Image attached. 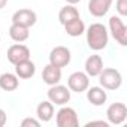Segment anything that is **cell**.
Returning a JSON list of instances; mask_svg holds the SVG:
<instances>
[{
    "instance_id": "cell-2",
    "label": "cell",
    "mask_w": 127,
    "mask_h": 127,
    "mask_svg": "<svg viewBox=\"0 0 127 127\" xmlns=\"http://www.w3.org/2000/svg\"><path fill=\"white\" fill-rule=\"evenodd\" d=\"M99 82L100 87H103L105 90H118L123 84V76L120 73V70L114 69V67H103V70L99 73Z\"/></svg>"
},
{
    "instance_id": "cell-11",
    "label": "cell",
    "mask_w": 127,
    "mask_h": 127,
    "mask_svg": "<svg viewBox=\"0 0 127 127\" xmlns=\"http://www.w3.org/2000/svg\"><path fill=\"white\" fill-rule=\"evenodd\" d=\"M112 2L114 0H90L88 2V12L96 18H102L109 12Z\"/></svg>"
},
{
    "instance_id": "cell-9",
    "label": "cell",
    "mask_w": 127,
    "mask_h": 127,
    "mask_svg": "<svg viewBox=\"0 0 127 127\" xmlns=\"http://www.w3.org/2000/svg\"><path fill=\"white\" fill-rule=\"evenodd\" d=\"M36 21H37V15L32 9L23 8V9H18L17 12H14V15H12V23L14 24H20V26L27 27V29L33 27L36 24Z\"/></svg>"
},
{
    "instance_id": "cell-10",
    "label": "cell",
    "mask_w": 127,
    "mask_h": 127,
    "mask_svg": "<svg viewBox=\"0 0 127 127\" xmlns=\"http://www.w3.org/2000/svg\"><path fill=\"white\" fill-rule=\"evenodd\" d=\"M30 58V49L29 46L23 45V43H14L9 46L8 49V60L15 66L17 63L20 61H24V60H29Z\"/></svg>"
},
{
    "instance_id": "cell-12",
    "label": "cell",
    "mask_w": 127,
    "mask_h": 127,
    "mask_svg": "<svg viewBox=\"0 0 127 127\" xmlns=\"http://www.w3.org/2000/svg\"><path fill=\"white\" fill-rule=\"evenodd\" d=\"M42 79L46 85H55L61 81V69L54 64H46L42 70Z\"/></svg>"
},
{
    "instance_id": "cell-17",
    "label": "cell",
    "mask_w": 127,
    "mask_h": 127,
    "mask_svg": "<svg viewBox=\"0 0 127 127\" xmlns=\"http://www.w3.org/2000/svg\"><path fill=\"white\" fill-rule=\"evenodd\" d=\"M20 85V79L15 73L5 72L0 75V88L3 91H15Z\"/></svg>"
},
{
    "instance_id": "cell-6",
    "label": "cell",
    "mask_w": 127,
    "mask_h": 127,
    "mask_svg": "<svg viewBox=\"0 0 127 127\" xmlns=\"http://www.w3.org/2000/svg\"><path fill=\"white\" fill-rule=\"evenodd\" d=\"M70 58H72V54H70V49L63 46V45H58L55 48L51 49L49 52V63L60 69L66 67L69 63H70Z\"/></svg>"
},
{
    "instance_id": "cell-13",
    "label": "cell",
    "mask_w": 127,
    "mask_h": 127,
    "mask_svg": "<svg viewBox=\"0 0 127 127\" xmlns=\"http://www.w3.org/2000/svg\"><path fill=\"white\" fill-rule=\"evenodd\" d=\"M84 67H85V73L88 76H99V73L103 70V60L100 55L93 54L85 60Z\"/></svg>"
},
{
    "instance_id": "cell-26",
    "label": "cell",
    "mask_w": 127,
    "mask_h": 127,
    "mask_svg": "<svg viewBox=\"0 0 127 127\" xmlns=\"http://www.w3.org/2000/svg\"><path fill=\"white\" fill-rule=\"evenodd\" d=\"M81 0H66V3L67 5H76V3H79Z\"/></svg>"
},
{
    "instance_id": "cell-27",
    "label": "cell",
    "mask_w": 127,
    "mask_h": 127,
    "mask_svg": "<svg viewBox=\"0 0 127 127\" xmlns=\"http://www.w3.org/2000/svg\"><path fill=\"white\" fill-rule=\"evenodd\" d=\"M0 40H2V36H0Z\"/></svg>"
},
{
    "instance_id": "cell-15",
    "label": "cell",
    "mask_w": 127,
    "mask_h": 127,
    "mask_svg": "<svg viewBox=\"0 0 127 127\" xmlns=\"http://www.w3.org/2000/svg\"><path fill=\"white\" fill-rule=\"evenodd\" d=\"M34 73H36V66L30 58L24 60V61H20L15 64V75L21 79H29Z\"/></svg>"
},
{
    "instance_id": "cell-4",
    "label": "cell",
    "mask_w": 127,
    "mask_h": 127,
    "mask_svg": "<svg viewBox=\"0 0 127 127\" xmlns=\"http://www.w3.org/2000/svg\"><path fill=\"white\" fill-rule=\"evenodd\" d=\"M108 26H109L111 36H112L121 46H127V27H126L123 18L112 15V17L109 18Z\"/></svg>"
},
{
    "instance_id": "cell-7",
    "label": "cell",
    "mask_w": 127,
    "mask_h": 127,
    "mask_svg": "<svg viewBox=\"0 0 127 127\" xmlns=\"http://www.w3.org/2000/svg\"><path fill=\"white\" fill-rule=\"evenodd\" d=\"M106 118L109 124H115V126L123 124L127 120V106L121 102H115L109 105V108L106 109Z\"/></svg>"
},
{
    "instance_id": "cell-16",
    "label": "cell",
    "mask_w": 127,
    "mask_h": 127,
    "mask_svg": "<svg viewBox=\"0 0 127 127\" xmlns=\"http://www.w3.org/2000/svg\"><path fill=\"white\" fill-rule=\"evenodd\" d=\"M36 115L40 123H48L54 117V105L49 100H43L36 108Z\"/></svg>"
},
{
    "instance_id": "cell-1",
    "label": "cell",
    "mask_w": 127,
    "mask_h": 127,
    "mask_svg": "<svg viewBox=\"0 0 127 127\" xmlns=\"http://www.w3.org/2000/svg\"><path fill=\"white\" fill-rule=\"evenodd\" d=\"M87 34V45L93 51H102L108 46L109 42V32L102 23H93L88 29H85Z\"/></svg>"
},
{
    "instance_id": "cell-25",
    "label": "cell",
    "mask_w": 127,
    "mask_h": 127,
    "mask_svg": "<svg viewBox=\"0 0 127 127\" xmlns=\"http://www.w3.org/2000/svg\"><path fill=\"white\" fill-rule=\"evenodd\" d=\"M6 5H8V0H0V11H2Z\"/></svg>"
},
{
    "instance_id": "cell-23",
    "label": "cell",
    "mask_w": 127,
    "mask_h": 127,
    "mask_svg": "<svg viewBox=\"0 0 127 127\" xmlns=\"http://www.w3.org/2000/svg\"><path fill=\"white\" fill-rule=\"evenodd\" d=\"M85 126H87V127H91V126H102V127H108V126H109V123H106V121H88Z\"/></svg>"
},
{
    "instance_id": "cell-5",
    "label": "cell",
    "mask_w": 127,
    "mask_h": 127,
    "mask_svg": "<svg viewBox=\"0 0 127 127\" xmlns=\"http://www.w3.org/2000/svg\"><path fill=\"white\" fill-rule=\"evenodd\" d=\"M46 94H48V100L52 105H57V106H63V105L69 103V100H70V90H69V87L60 85V84L49 85V90H48Z\"/></svg>"
},
{
    "instance_id": "cell-14",
    "label": "cell",
    "mask_w": 127,
    "mask_h": 127,
    "mask_svg": "<svg viewBox=\"0 0 127 127\" xmlns=\"http://www.w3.org/2000/svg\"><path fill=\"white\" fill-rule=\"evenodd\" d=\"M85 91H87V100L93 106H102L108 99V94L103 87H88Z\"/></svg>"
},
{
    "instance_id": "cell-19",
    "label": "cell",
    "mask_w": 127,
    "mask_h": 127,
    "mask_svg": "<svg viewBox=\"0 0 127 127\" xmlns=\"http://www.w3.org/2000/svg\"><path fill=\"white\" fill-rule=\"evenodd\" d=\"M9 36H11V39H12L14 42L23 43V42H26V40L29 39L30 32H29L27 27L20 26V24H14V23H12V26L9 27Z\"/></svg>"
},
{
    "instance_id": "cell-24",
    "label": "cell",
    "mask_w": 127,
    "mask_h": 127,
    "mask_svg": "<svg viewBox=\"0 0 127 127\" xmlns=\"http://www.w3.org/2000/svg\"><path fill=\"white\" fill-rule=\"evenodd\" d=\"M6 121H8V117H6V112L0 108V127H3L5 124H6Z\"/></svg>"
},
{
    "instance_id": "cell-20",
    "label": "cell",
    "mask_w": 127,
    "mask_h": 127,
    "mask_svg": "<svg viewBox=\"0 0 127 127\" xmlns=\"http://www.w3.org/2000/svg\"><path fill=\"white\" fill-rule=\"evenodd\" d=\"M78 17H79V11L75 8V5H66L58 12V21L63 26H64L66 23H69L70 20H73V18H78Z\"/></svg>"
},
{
    "instance_id": "cell-3",
    "label": "cell",
    "mask_w": 127,
    "mask_h": 127,
    "mask_svg": "<svg viewBox=\"0 0 127 127\" xmlns=\"http://www.w3.org/2000/svg\"><path fill=\"white\" fill-rule=\"evenodd\" d=\"M55 124L58 127H78L79 118H78L76 111L70 106L63 105L55 114Z\"/></svg>"
},
{
    "instance_id": "cell-22",
    "label": "cell",
    "mask_w": 127,
    "mask_h": 127,
    "mask_svg": "<svg viewBox=\"0 0 127 127\" xmlns=\"http://www.w3.org/2000/svg\"><path fill=\"white\" fill-rule=\"evenodd\" d=\"M40 121L36 118H24L21 121V127H39Z\"/></svg>"
},
{
    "instance_id": "cell-18",
    "label": "cell",
    "mask_w": 127,
    "mask_h": 127,
    "mask_svg": "<svg viewBox=\"0 0 127 127\" xmlns=\"http://www.w3.org/2000/svg\"><path fill=\"white\" fill-rule=\"evenodd\" d=\"M64 32H66L69 36H72V37H78V36H81L82 33H85V24H84V21L81 20V17L73 18V20H70L69 23L64 24Z\"/></svg>"
},
{
    "instance_id": "cell-21",
    "label": "cell",
    "mask_w": 127,
    "mask_h": 127,
    "mask_svg": "<svg viewBox=\"0 0 127 127\" xmlns=\"http://www.w3.org/2000/svg\"><path fill=\"white\" fill-rule=\"evenodd\" d=\"M115 9L118 12V17H121V18L127 17V0H117Z\"/></svg>"
},
{
    "instance_id": "cell-8",
    "label": "cell",
    "mask_w": 127,
    "mask_h": 127,
    "mask_svg": "<svg viewBox=\"0 0 127 127\" xmlns=\"http://www.w3.org/2000/svg\"><path fill=\"white\" fill-rule=\"evenodd\" d=\"M67 87L70 91L84 93L90 87V76L85 72H73L67 79Z\"/></svg>"
}]
</instances>
